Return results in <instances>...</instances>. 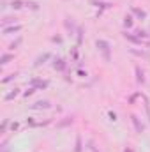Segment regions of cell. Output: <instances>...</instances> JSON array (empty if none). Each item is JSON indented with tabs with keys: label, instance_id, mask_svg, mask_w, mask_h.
I'll list each match as a JSON object with an SVG mask.
<instances>
[{
	"label": "cell",
	"instance_id": "cell-1",
	"mask_svg": "<svg viewBox=\"0 0 150 152\" xmlns=\"http://www.w3.org/2000/svg\"><path fill=\"white\" fill-rule=\"evenodd\" d=\"M95 46H97V50L101 51L104 62H111V44H110L106 39H97V41H95Z\"/></svg>",
	"mask_w": 150,
	"mask_h": 152
},
{
	"label": "cell",
	"instance_id": "cell-15",
	"mask_svg": "<svg viewBox=\"0 0 150 152\" xmlns=\"http://www.w3.org/2000/svg\"><path fill=\"white\" fill-rule=\"evenodd\" d=\"M133 25H134L133 14H126V16H124V27H126V28H133Z\"/></svg>",
	"mask_w": 150,
	"mask_h": 152
},
{
	"label": "cell",
	"instance_id": "cell-4",
	"mask_svg": "<svg viewBox=\"0 0 150 152\" xmlns=\"http://www.w3.org/2000/svg\"><path fill=\"white\" fill-rule=\"evenodd\" d=\"M51 66H53V69H55V71H65L67 62H65L62 57H55V58H53V62H51Z\"/></svg>",
	"mask_w": 150,
	"mask_h": 152
},
{
	"label": "cell",
	"instance_id": "cell-29",
	"mask_svg": "<svg viewBox=\"0 0 150 152\" xmlns=\"http://www.w3.org/2000/svg\"><path fill=\"white\" fill-rule=\"evenodd\" d=\"M14 78H16V74H14V73H12V74H9V76H5V78H4V80H2V83H11V81H12V80H14Z\"/></svg>",
	"mask_w": 150,
	"mask_h": 152
},
{
	"label": "cell",
	"instance_id": "cell-2",
	"mask_svg": "<svg viewBox=\"0 0 150 152\" xmlns=\"http://www.w3.org/2000/svg\"><path fill=\"white\" fill-rule=\"evenodd\" d=\"M30 87H34V89H37V90H44V89H48V87H50V81H48V80L32 78V80H30Z\"/></svg>",
	"mask_w": 150,
	"mask_h": 152
},
{
	"label": "cell",
	"instance_id": "cell-18",
	"mask_svg": "<svg viewBox=\"0 0 150 152\" xmlns=\"http://www.w3.org/2000/svg\"><path fill=\"white\" fill-rule=\"evenodd\" d=\"M134 35H136V37H140V39H143V41L150 37V34L147 32V30H143V28H138V30H134Z\"/></svg>",
	"mask_w": 150,
	"mask_h": 152
},
{
	"label": "cell",
	"instance_id": "cell-27",
	"mask_svg": "<svg viewBox=\"0 0 150 152\" xmlns=\"http://www.w3.org/2000/svg\"><path fill=\"white\" fill-rule=\"evenodd\" d=\"M27 126H30V128H39V122H35L34 119L28 117V119H27Z\"/></svg>",
	"mask_w": 150,
	"mask_h": 152
},
{
	"label": "cell",
	"instance_id": "cell-34",
	"mask_svg": "<svg viewBox=\"0 0 150 152\" xmlns=\"http://www.w3.org/2000/svg\"><path fill=\"white\" fill-rule=\"evenodd\" d=\"M18 129H19V124H18V122H12V124H11V131L14 133V131H18Z\"/></svg>",
	"mask_w": 150,
	"mask_h": 152
},
{
	"label": "cell",
	"instance_id": "cell-3",
	"mask_svg": "<svg viewBox=\"0 0 150 152\" xmlns=\"http://www.w3.org/2000/svg\"><path fill=\"white\" fill-rule=\"evenodd\" d=\"M122 35H124V39H127L129 43H133V44H136V46H141V44L145 43L143 39H140V37H136L134 34H131V32H127V30H126V32H122Z\"/></svg>",
	"mask_w": 150,
	"mask_h": 152
},
{
	"label": "cell",
	"instance_id": "cell-30",
	"mask_svg": "<svg viewBox=\"0 0 150 152\" xmlns=\"http://www.w3.org/2000/svg\"><path fill=\"white\" fill-rule=\"evenodd\" d=\"M35 90H37V89H34V87H30L28 90H25V92H23V97H30V96H32V94H34Z\"/></svg>",
	"mask_w": 150,
	"mask_h": 152
},
{
	"label": "cell",
	"instance_id": "cell-9",
	"mask_svg": "<svg viewBox=\"0 0 150 152\" xmlns=\"http://www.w3.org/2000/svg\"><path fill=\"white\" fill-rule=\"evenodd\" d=\"M50 58H51V53H50V51H46V53H42V55H39V57L35 58L34 66H35V67H41V66H42V64H46Z\"/></svg>",
	"mask_w": 150,
	"mask_h": 152
},
{
	"label": "cell",
	"instance_id": "cell-20",
	"mask_svg": "<svg viewBox=\"0 0 150 152\" xmlns=\"http://www.w3.org/2000/svg\"><path fill=\"white\" fill-rule=\"evenodd\" d=\"M19 96V89H12L7 96H5V101H12V99H16Z\"/></svg>",
	"mask_w": 150,
	"mask_h": 152
},
{
	"label": "cell",
	"instance_id": "cell-14",
	"mask_svg": "<svg viewBox=\"0 0 150 152\" xmlns=\"http://www.w3.org/2000/svg\"><path fill=\"white\" fill-rule=\"evenodd\" d=\"M74 152H83V140H81V135H76V142H74Z\"/></svg>",
	"mask_w": 150,
	"mask_h": 152
},
{
	"label": "cell",
	"instance_id": "cell-13",
	"mask_svg": "<svg viewBox=\"0 0 150 152\" xmlns=\"http://www.w3.org/2000/svg\"><path fill=\"white\" fill-rule=\"evenodd\" d=\"M131 53L133 55H136V57H141V58H150V53L147 51V50H131Z\"/></svg>",
	"mask_w": 150,
	"mask_h": 152
},
{
	"label": "cell",
	"instance_id": "cell-16",
	"mask_svg": "<svg viewBox=\"0 0 150 152\" xmlns=\"http://www.w3.org/2000/svg\"><path fill=\"white\" fill-rule=\"evenodd\" d=\"M25 7H28V9H32V11H39L41 4L35 2V0H27V2H25Z\"/></svg>",
	"mask_w": 150,
	"mask_h": 152
},
{
	"label": "cell",
	"instance_id": "cell-25",
	"mask_svg": "<svg viewBox=\"0 0 150 152\" xmlns=\"http://www.w3.org/2000/svg\"><path fill=\"white\" fill-rule=\"evenodd\" d=\"M69 124H72V117H65V120L58 122V128H65V126H69Z\"/></svg>",
	"mask_w": 150,
	"mask_h": 152
},
{
	"label": "cell",
	"instance_id": "cell-8",
	"mask_svg": "<svg viewBox=\"0 0 150 152\" xmlns=\"http://www.w3.org/2000/svg\"><path fill=\"white\" fill-rule=\"evenodd\" d=\"M64 27H65V30L72 35V34H76V30H78V27L74 25V21H72V18H65L64 19Z\"/></svg>",
	"mask_w": 150,
	"mask_h": 152
},
{
	"label": "cell",
	"instance_id": "cell-36",
	"mask_svg": "<svg viewBox=\"0 0 150 152\" xmlns=\"http://www.w3.org/2000/svg\"><path fill=\"white\" fill-rule=\"evenodd\" d=\"M88 145H90V149H92V152H99L97 149H95V147H94V143H92V142H88Z\"/></svg>",
	"mask_w": 150,
	"mask_h": 152
},
{
	"label": "cell",
	"instance_id": "cell-6",
	"mask_svg": "<svg viewBox=\"0 0 150 152\" xmlns=\"http://www.w3.org/2000/svg\"><path fill=\"white\" fill-rule=\"evenodd\" d=\"M21 30H23V25H19V23L11 25V27H4V28H2L4 35H9V34H18V32H21Z\"/></svg>",
	"mask_w": 150,
	"mask_h": 152
},
{
	"label": "cell",
	"instance_id": "cell-28",
	"mask_svg": "<svg viewBox=\"0 0 150 152\" xmlns=\"http://www.w3.org/2000/svg\"><path fill=\"white\" fill-rule=\"evenodd\" d=\"M71 55H72V58H74V60H78V57H80V51H78V46H74V48L71 50Z\"/></svg>",
	"mask_w": 150,
	"mask_h": 152
},
{
	"label": "cell",
	"instance_id": "cell-21",
	"mask_svg": "<svg viewBox=\"0 0 150 152\" xmlns=\"http://www.w3.org/2000/svg\"><path fill=\"white\" fill-rule=\"evenodd\" d=\"M21 43H23V37H21V35H18V37H16V39H14V41L9 44V50H16V48H18Z\"/></svg>",
	"mask_w": 150,
	"mask_h": 152
},
{
	"label": "cell",
	"instance_id": "cell-26",
	"mask_svg": "<svg viewBox=\"0 0 150 152\" xmlns=\"http://www.w3.org/2000/svg\"><path fill=\"white\" fill-rule=\"evenodd\" d=\"M143 101H145V112H147V117H149V120H150V103H149V99L143 96Z\"/></svg>",
	"mask_w": 150,
	"mask_h": 152
},
{
	"label": "cell",
	"instance_id": "cell-24",
	"mask_svg": "<svg viewBox=\"0 0 150 152\" xmlns=\"http://www.w3.org/2000/svg\"><path fill=\"white\" fill-rule=\"evenodd\" d=\"M9 126H11V124H9V119H4V122H2V126H0V135H4Z\"/></svg>",
	"mask_w": 150,
	"mask_h": 152
},
{
	"label": "cell",
	"instance_id": "cell-33",
	"mask_svg": "<svg viewBox=\"0 0 150 152\" xmlns=\"http://www.w3.org/2000/svg\"><path fill=\"white\" fill-rule=\"evenodd\" d=\"M51 41H53V43H58V44H62V37H60V35H53V37H51Z\"/></svg>",
	"mask_w": 150,
	"mask_h": 152
},
{
	"label": "cell",
	"instance_id": "cell-5",
	"mask_svg": "<svg viewBox=\"0 0 150 152\" xmlns=\"http://www.w3.org/2000/svg\"><path fill=\"white\" fill-rule=\"evenodd\" d=\"M32 110H50L51 108V103L46 101V99H41V101H35L34 104H30Z\"/></svg>",
	"mask_w": 150,
	"mask_h": 152
},
{
	"label": "cell",
	"instance_id": "cell-11",
	"mask_svg": "<svg viewBox=\"0 0 150 152\" xmlns=\"http://www.w3.org/2000/svg\"><path fill=\"white\" fill-rule=\"evenodd\" d=\"M131 12H133V16H136L138 19H147V12L143 11V9H140V7H131Z\"/></svg>",
	"mask_w": 150,
	"mask_h": 152
},
{
	"label": "cell",
	"instance_id": "cell-7",
	"mask_svg": "<svg viewBox=\"0 0 150 152\" xmlns=\"http://www.w3.org/2000/svg\"><path fill=\"white\" fill-rule=\"evenodd\" d=\"M131 122H133V126H134V131H136L138 135H141V133H143V129H145V126L140 122L138 115H134V113H133V115H131Z\"/></svg>",
	"mask_w": 150,
	"mask_h": 152
},
{
	"label": "cell",
	"instance_id": "cell-22",
	"mask_svg": "<svg viewBox=\"0 0 150 152\" xmlns=\"http://www.w3.org/2000/svg\"><path fill=\"white\" fill-rule=\"evenodd\" d=\"M4 27H11V25H16V18H12V16H5L4 19Z\"/></svg>",
	"mask_w": 150,
	"mask_h": 152
},
{
	"label": "cell",
	"instance_id": "cell-37",
	"mask_svg": "<svg viewBox=\"0 0 150 152\" xmlns=\"http://www.w3.org/2000/svg\"><path fill=\"white\" fill-rule=\"evenodd\" d=\"M124 152H134V151H133V147H126V149H124Z\"/></svg>",
	"mask_w": 150,
	"mask_h": 152
},
{
	"label": "cell",
	"instance_id": "cell-12",
	"mask_svg": "<svg viewBox=\"0 0 150 152\" xmlns=\"http://www.w3.org/2000/svg\"><path fill=\"white\" fill-rule=\"evenodd\" d=\"M90 4H92L94 7H97L99 11H103V9H110V7H111V4H108V2H101V0H90Z\"/></svg>",
	"mask_w": 150,
	"mask_h": 152
},
{
	"label": "cell",
	"instance_id": "cell-32",
	"mask_svg": "<svg viewBox=\"0 0 150 152\" xmlns=\"http://www.w3.org/2000/svg\"><path fill=\"white\" fill-rule=\"evenodd\" d=\"M108 117H110V120H111V122H115V120H117V113H115V112H111V110L108 112Z\"/></svg>",
	"mask_w": 150,
	"mask_h": 152
},
{
	"label": "cell",
	"instance_id": "cell-35",
	"mask_svg": "<svg viewBox=\"0 0 150 152\" xmlns=\"http://www.w3.org/2000/svg\"><path fill=\"white\" fill-rule=\"evenodd\" d=\"M76 73H78V76H83V78H85V76H87V73H85V71H81V69H78V71H76Z\"/></svg>",
	"mask_w": 150,
	"mask_h": 152
},
{
	"label": "cell",
	"instance_id": "cell-19",
	"mask_svg": "<svg viewBox=\"0 0 150 152\" xmlns=\"http://www.w3.org/2000/svg\"><path fill=\"white\" fill-rule=\"evenodd\" d=\"M23 5H25L23 0H12V2H11V9H12V11H19Z\"/></svg>",
	"mask_w": 150,
	"mask_h": 152
},
{
	"label": "cell",
	"instance_id": "cell-23",
	"mask_svg": "<svg viewBox=\"0 0 150 152\" xmlns=\"http://www.w3.org/2000/svg\"><path fill=\"white\" fill-rule=\"evenodd\" d=\"M83 34H85V32H83V28H81V27H78V30H76V43H78V46L83 43Z\"/></svg>",
	"mask_w": 150,
	"mask_h": 152
},
{
	"label": "cell",
	"instance_id": "cell-10",
	"mask_svg": "<svg viewBox=\"0 0 150 152\" xmlns=\"http://www.w3.org/2000/svg\"><path fill=\"white\" fill-rule=\"evenodd\" d=\"M134 73H136V81H138L140 85H145V81H147V78H145V71H143L140 66H134Z\"/></svg>",
	"mask_w": 150,
	"mask_h": 152
},
{
	"label": "cell",
	"instance_id": "cell-17",
	"mask_svg": "<svg viewBox=\"0 0 150 152\" xmlns=\"http://www.w3.org/2000/svg\"><path fill=\"white\" fill-rule=\"evenodd\" d=\"M11 60H14V55H12V53H4V55L0 57V64H2V66L9 64Z\"/></svg>",
	"mask_w": 150,
	"mask_h": 152
},
{
	"label": "cell",
	"instance_id": "cell-31",
	"mask_svg": "<svg viewBox=\"0 0 150 152\" xmlns=\"http://www.w3.org/2000/svg\"><path fill=\"white\" fill-rule=\"evenodd\" d=\"M140 96H141V94H140V92H136V94H133V96H131V97H129V104H133V103H134V101H136V99H138V97H140Z\"/></svg>",
	"mask_w": 150,
	"mask_h": 152
}]
</instances>
